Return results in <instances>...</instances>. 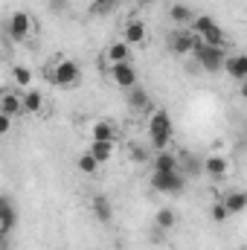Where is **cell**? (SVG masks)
<instances>
[{
  "label": "cell",
  "mask_w": 247,
  "mask_h": 250,
  "mask_svg": "<svg viewBox=\"0 0 247 250\" xmlns=\"http://www.w3.org/2000/svg\"><path fill=\"white\" fill-rule=\"evenodd\" d=\"M140 76H137V67L131 62H123V64H111V82L117 84V87H125V90H131V87H137L140 82H137Z\"/></svg>",
  "instance_id": "ba28073f"
},
{
  "label": "cell",
  "mask_w": 247,
  "mask_h": 250,
  "mask_svg": "<svg viewBox=\"0 0 247 250\" xmlns=\"http://www.w3.org/2000/svg\"><path fill=\"white\" fill-rule=\"evenodd\" d=\"M175 209H160L157 215H154V224L160 227V230H169V227H175Z\"/></svg>",
  "instance_id": "d4e9b609"
},
{
  "label": "cell",
  "mask_w": 247,
  "mask_h": 250,
  "mask_svg": "<svg viewBox=\"0 0 247 250\" xmlns=\"http://www.w3.org/2000/svg\"><path fill=\"white\" fill-rule=\"evenodd\" d=\"M90 140H117V131L111 123H96L90 131Z\"/></svg>",
  "instance_id": "603a6c76"
},
{
  "label": "cell",
  "mask_w": 247,
  "mask_h": 250,
  "mask_svg": "<svg viewBox=\"0 0 247 250\" xmlns=\"http://www.w3.org/2000/svg\"><path fill=\"white\" fill-rule=\"evenodd\" d=\"M9 128H12V117L0 114V134H9Z\"/></svg>",
  "instance_id": "4dcf8cb0"
},
{
  "label": "cell",
  "mask_w": 247,
  "mask_h": 250,
  "mask_svg": "<svg viewBox=\"0 0 247 250\" xmlns=\"http://www.w3.org/2000/svg\"><path fill=\"white\" fill-rule=\"evenodd\" d=\"M99 163H108L117 151V140H90V148H87Z\"/></svg>",
  "instance_id": "4fadbf2b"
},
{
  "label": "cell",
  "mask_w": 247,
  "mask_h": 250,
  "mask_svg": "<svg viewBox=\"0 0 247 250\" xmlns=\"http://www.w3.org/2000/svg\"><path fill=\"white\" fill-rule=\"evenodd\" d=\"M131 160H134V163H145V160H148V151H145L143 146H131Z\"/></svg>",
  "instance_id": "f1b7e54d"
},
{
  "label": "cell",
  "mask_w": 247,
  "mask_h": 250,
  "mask_svg": "<svg viewBox=\"0 0 247 250\" xmlns=\"http://www.w3.org/2000/svg\"><path fill=\"white\" fill-rule=\"evenodd\" d=\"M154 172H181V160L172 151H157L154 154Z\"/></svg>",
  "instance_id": "5bb4252c"
},
{
  "label": "cell",
  "mask_w": 247,
  "mask_h": 250,
  "mask_svg": "<svg viewBox=\"0 0 247 250\" xmlns=\"http://www.w3.org/2000/svg\"><path fill=\"white\" fill-rule=\"evenodd\" d=\"M105 56H108V62H111V64L131 62V50H128V41H120V44H111Z\"/></svg>",
  "instance_id": "ac0fdd59"
},
{
  "label": "cell",
  "mask_w": 247,
  "mask_h": 250,
  "mask_svg": "<svg viewBox=\"0 0 247 250\" xmlns=\"http://www.w3.org/2000/svg\"><path fill=\"white\" fill-rule=\"evenodd\" d=\"M195 62L206 73H218L227 64V50H224V44H204L201 41L198 50H195Z\"/></svg>",
  "instance_id": "7a4b0ae2"
},
{
  "label": "cell",
  "mask_w": 247,
  "mask_h": 250,
  "mask_svg": "<svg viewBox=\"0 0 247 250\" xmlns=\"http://www.w3.org/2000/svg\"><path fill=\"white\" fill-rule=\"evenodd\" d=\"M169 18H172L178 26H192V21H195V12H192L186 3H175V6L169 9Z\"/></svg>",
  "instance_id": "e0dca14e"
},
{
  "label": "cell",
  "mask_w": 247,
  "mask_h": 250,
  "mask_svg": "<svg viewBox=\"0 0 247 250\" xmlns=\"http://www.w3.org/2000/svg\"><path fill=\"white\" fill-rule=\"evenodd\" d=\"M209 218H212L215 224H224V221L230 218V209L224 207V201H218V204H212V207H209Z\"/></svg>",
  "instance_id": "484cf974"
},
{
  "label": "cell",
  "mask_w": 247,
  "mask_h": 250,
  "mask_svg": "<svg viewBox=\"0 0 247 250\" xmlns=\"http://www.w3.org/2000/svg\"><path fill=\"white\" fill-rule=\"evenodd\" d=\"M12 76H15V84H21V87H26V84L32 82V70H29V67H15Z\"/></svg>",
  "instance_id": "4316f807"
},
{
  "label": "cell",
  "mask_w": 247,
  "mask_h": 250,
  "mask_svg": "<svg viewBox=\"0 0 247 250\" xmlns=\"http://www.w3.org/2000/svg\"><path fill=\"white\" fill-rule=\"evenodd\" d=\"M125 41L128 44H143L145 41V23L143 21H131L125 26Z\"/></svg>",
  "instance_id": "d6986e66"
},
{
  "label": "cell",
  "mask_w": 247,
  "mask_h": 250,
  "mask_svg": "<svg viewBox=\"0 0 247 250\" xmlns=\"http://www.w3.org/2000/svg\"><path fill=\"white\" fill-rule=\"evenodd\" d=\"M189 29H192L204 44H224V29H221L218 21L209 18V15H195V21H192Z\"/></svg>",
  "instance_id": "277c9868"
},
{
  "label": "cell",
  "mask_w": 247,
  "mask_h": 250,
  "mask_svg": "<svg viewBox=\"0 0 247 250\" xmlns=\"http://www.w3.org/2000/svg\"><path fill=\"white\" fill-rule=\"evenodd\" d=\"M172 53H178V56H195V50H198V44H201V38L192 32V29H186L181 26L178 32H172Z\"/></svg>",
  "instance_id": "52a82bcc"
},
{
  "label": "cell",
  "mask_w": 247,
  "mask_h": 250,
  "mask_svg": "<svg viewBox=\"0 0 247 250\" xmlns=\"http://www.w3.org/2000/svg\"><path fill=\"white\" fill-rule=\"evenodd\" d=\"M47 76H50V82L56 87H76L82 82V67L73 62V59H59V62L47 70Z\"/></svg>",
  "instance_id": "3957f363"
},
{
  "label": "cell",
  "mask_w": 247,
  "mask_h": 250,
  "mask_svg": "<svg viewBox=\"0 0 247 250\" xmlns=\"http://www.w3.org/2000/svg\"><path fill=\"white\" fill-rule=\"evenodd\" d=\"M137 3H140V6H148V3H154V0H137Z\"/></svg>",
  "instance_id": "d6a6232c"
},
{
  "label": "cell",
  "mask_w": 247,
  "mask_h": 250,
  "mask_svg": "<svg viewBox=\"0 0 247 250\" xmlns=\"http://www.w3.org/2000/svg\"><path fill=\"white\" fill-rule=\"evenodd\" d=\"M128 105H131L134 111L148 108V90H143L140 84H137V87H131V90H128Z\"/></svg>",
  "instance_id": "ffe728a7"
},
{
  "label": "cell",
  "mask_w": 247,
  "mask_h": 250,
  "mask_svg": "<svg viewBox=\"0 0 247 250\" xmlns=\"http://www.w3.org/2000/svg\"><path fill=\"white\" fill-rule=\"evenodd\" d=\"M181 169L189 178H198V175H204V160H198L195 154H186L184 160H181Z\"/></svg>",
  "instance_id": "7402d4cb"
},
{
  "label": "cell",
  "mask_w": 247,
  "mask_h": 250,
  "mask_svg": "<svg viewBox=\"0 0 247 250\" xmlns=\"http://www.w3.org/2000/svg\"><path fill=\"white\" fill-rule=\"evenodd\" d=\"M47 9L53 15H62L64 9H70V0H47Z\"/></svg>",
  "instance_id": "83f0119b"
},
{
  "label": "cell",
  "mask_w": 247,
  "mask_h": 250,
  "mask_svg": "<svg viewBox=\"0 0 247 250\" xmlns=\"http://www.w3.org/2000/svg\"><path fill=\"white\" fill-rule=\"evenodd\" d=\"M221 201H224V207L230 209V215H239V212L247 209V192L245 189H230V192L221 195Z\"/></svg>",
  "instance_id": "7c38bea8"
},
{
  "label": "cell",
  "mask_w": 247,
  "mask_h": 250,
  "mask_svg": "<svg viewBox=\"0 0 247 250\" xmlns=\"http://www.w3.org/2000/svg\"><path fill=\"white\" fill-rule=\"evenodd\" d=\"M21 111H23V96H18V93L6 90V93L0 96V114L15 117V114H21Z\"/></svg>",
  "instance_id": "9a60e30c"
},
{
  "label": "cell",
  "mask_w": 247,
  "mask_h": 250,
  "mask_svg": "<svg viewBox=\"0 0 247 250\" xmlns=\"http://www.w3.org/2000/svg\"><path fill=\"white\" fill-rule=\"evenodd\" d=\"M90 209H93V215H96L102 224H108V221H111V215H114V207H111V201H108L105 195H96V198H93V204H90Z\"/></svg>",
  "instance_id": "2e32d148"
},
{
  "label": "cell",
  "mask_w": 247,
  "mask_h": 250,
  "mask_svg": "<svg viewBox=\"0 0 247 250\" xmlns=\"http://www.w3.org/2000/svg\"><path fill=\"white\" fill-rule=\"evenodd\" d=\"M172 131H175L172 114H169L166 108H157V111L151 114V120H148V140H151V146H154L157 151H163V148L172 143Z\"/></svg>",
  "instance_id": "6da1fadb"
},
{
  "label": "cell",
  "mask_w": 247,
  "mask_h": 250,
  "mask_svg": "<svg viewBox=\"0 0 247 250\" xmlns=\"http://www.w3.org/2000/svg\"><path fill=\"white\" fill-rule=\"evenodd\" d=\"M224 70H227V76H230V79L245 82V79H247V53H233V56H227Z\"/></svg>",
  "instance_id": "8fae6325"
},
{
  "label": "cell",
  "mask_w": 247,
  "mask_h": 250,
  "mask_svg": "<svg viewBox=\"0 0 247 250\" xmlns=\"http://www.w3.org/2000/svg\"><path fill=\"white\" fill-rule=\"evenodd\" d=\"M239 84H242V87H239V93H242V96L247 99V79H245V82H239Z\"/></svg>",
  "instance_id": "1f68e13d"
},
{
  "label": "cell",
  "mask_w": 247,
  "mask_h": 250,
  "mask_svg": "<svg viewBox=\"0 0 247 250\" xmlns=\"http://www.w3.org/2000/svg\"><path fill=\"white\" fill-rule=\"evenodd\" d=\"M99 166H102V163H99L90 151H84V154L79 157V172H84V175H96V172H99Z\"/></svg>",
  "instance_id": "cb8c5ba5"
},
{
  "label": "cell",
  "mask_w": 247,
  "mask_h": 250,
  "mask_svg": "<svg viewBox=\"0 0 247 250\" xmlns=\"http://www.w3.org/2000/svg\"><path fill=\"white\" fill-rule=\"evenodd\" d=\"M6 35H9L15 44H23V41L32 35V18H29L23 9L12 12V15H9V21H6Z\"/></svg>",
  "instance_id": "5b68a950"
},
{
  "label": "cell",
  "mask_w": 247,
  "mask_h": 250,
  "mask_svg": "<svg viewBox=\"0 0 247 250\" xmlns=\"http://www.w3.org/2000/svg\"><path fill=\"white\" fill-rule=\"evenodd\" d=\"M227 172H230V160H227V157H221V154L204 157V175H209L212 181H221Z\"/></svg>",
  "instance_id": "9c48e42d"
},
{
  "label": "cell",
  "mask_w": 247,
  "mask_h": 250,
  "mask_svg": "<svg viewBox=\"0 0 247 250\" xmlns=\"http://www.w3.org/2000/svg\"><path fill=\"white\" fill-rule=\"evenodd\" d=\"M111 6H117V0H96L93 3V12H108Z\"/></svg>",
  "instance_id": "f546056e"
},
{
  "label": "cell",
  "mask_w": 247,
  "mask_h": 250,
  "mask_svg": "<svg viewBox=\"0 0 247 250\" xmlns=\"http://www.w3.org/2000/svg\"><path fill=\"white\" fill-rule=\"evenodd\" d=\"M41 108H44V96L38 90H26L23 93V111L26 114H41Z\"/></svg>",
  "instance_id": "44dd1931"
},
{
  "label": "cell",
  "mask_w": 247,
  "mask_h": 250,
  "mask_svg": "<svg viewBox=\"0 0 247 250\" xmlns=\"http://www.w3.org/2000/svg\"><path fill=\"white\" fill-rule=\"evenodd\" d=\"M186 187V175L184 172H154L151 175V189L163 192V195H178Z\"/></svg>",
  "instance_id": "8992f818"
},
{
  "label": "cell",
  "mask_w": 247,
  "mask_h": 250,
  "mask_svg": "<svg viewBox=\"0 0 247 250\" xmlns=\"http://www.w3.org/2000/svg\"><path fill=\"white\" fill-rule=\"evenodd\" d=\"M15 224H18V209H15V204H12V198L6 195V198L0 201V233L9 236V233L15 230Z\"/></svg>",
  "instance_id": "30bf717a"
}]
</instances>
